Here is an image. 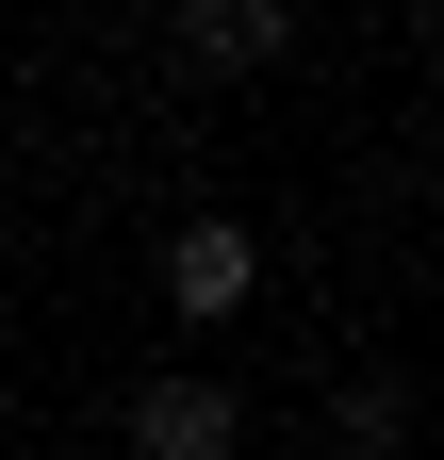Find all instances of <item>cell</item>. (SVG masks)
Instances as JSON below:
<instances>
[{
  "mask_svg": "<svg viewBox=\"0 0 444 460\" xmlns=\"http://www.w3.org/2000/svg\"><path fill=\"white\" fill-rule=\"evenodd\" d=\"M132 460H231V394L214 378H132Z\"/></svg>",
  "mask_w": 444,
  "mask_h": 460,
  "instance_id": "1",
  "label": "cell"
},
{
  "mask_svg": "<svg viewBox=\"0 0 444 460\" xmlns=\"http://www.w3.org/2000/svg\"><path fill=\"white\" fill-rule=\"evenodd\" d=\"M164 296H182L198 329H214V313H247V296H263V263H247V230H231V214H198L182 247H164Z\"/></svg>",
  "mask_w": 444,
  "mask_h": 460,
  "instance_id": "2",
  "label": "cell"
},
{
  "mask_svg": "<svg viewBox=\"0 0 444 460\" xmlns=\"http://www.w3.org/2000/svg\"><path fill=\"white\" fill-rule=\"evenodd\" d=\"M280 33H297V0H182V49L214 83H247V66H280Z\"/></svg>",
  "mask_w": 444,
  "mask_h": 460,
  "instance_id": "3",
  "label": "cell"
},
{
  "mask_svg": "<svg viewBox=\"0 0 444 460\" xmlns=\"http://www.w3.org/2000/svg\"><path fill=\"white\" fill-rule=\"evenodd\" d=\"M346 428H362V460H412V394H395V378H362V394H346Z\"/></svg>",
  "mask_w": 444,
  "mask_h": 460,
  "instance_id": "4",
  "label": "cell"
}]
</instances>
